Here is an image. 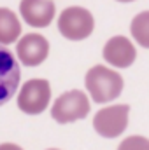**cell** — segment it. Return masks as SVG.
<instances>
[{
  "mask_svg": "<svg viewBox=\"0 0 149 150\" xmlns=\"http://www.w3.org/2000/svg\"><path fill=\"white\" fill-rule=\"evenodd\" d=\"M86 89L95 103H107L116 100L123 91V77L104 65H95L84 79Z\"/></svg>",
  "mask_w": 149,
  "mask_h": 150,
  "instance_id": "1",
  "label": "cell"
},
{
  "mask_svg": "<svg viewBox=\"0 0 149 150\" xmlns=\"http://www.w3.org/2000/svg\"><path fill=\"white\" fill-rule=\"evenodd\" d=\"M95 19L84 7H67L58 18V30L67 40H84L91 35Z\"/></svg>",
  "mask_w": 149,
  "mask_h": 150,
  "instance_id": "2",
  "label": "cell"
},
{
  "mask_svg": "<svg viewBox=\"0 0 149 150\" xmlns=\"http://www.w3.org/2000/svg\"><path fill=\"white\" fill-rule=\"evenodd\" d=\"M88 113H90V100L79 89L63 93L51 108V117L58 124H70L74 120L84 119Z\"/></svg>",
  "mask_w": 149,
  "mask_h": 150,
  "instance_id": "3",
  "label": "cell"
},
{
  "mask_svg": "<svg viewBox=\"0 0 149 150\" xmlns=\"http://www.w3.org/2000/svg\"><path fill=\"white\" fill-rule=\"evenodd\" d=\"M51 100V86L46 79H30L21 86L18 94V107L19 110L28 115L42 113Z\"/></svg>",
  "mask_w": 149,
  "mask_h": 150,
  "instance_id": "4",
  "label": "cell"
},
{
  "mask_svg": "<svg viewBox=\"0 0 149 150\" xmlns=\"http://www.w3.org/2000/svg\"><path fill=\"white\" fill-rule=\"evenodd\" d=\"M128 105H112L102 108L93 117V127L104 138H117L128 126Z\"/></svg>",
  "mask_w": 149,
  "mask_h": 150,
  "instance_id": "5",
  "label": "cell"
},
{
  "mask_svg": "<svg viewBox=\"0 0 149 150\" xmlns=\"http://www.w3.org/2000/svg\"><path fill=\"white\" fill-rule=\"evenodd\" d=\"M21 70L14 54L0 44V107L5 105L19 87Z\"/></svg>",
  "mask_w": 149,
  "mask_h": 150,
  "instance_id": "6",
  "label": "cell"
},
{
  "mask_svg": "<svg viewBox=\"0 0 149 150\" xmlns=\"http://www.w3.org/2000/svg\"><path fill=\"white\" fill-rule=\"evenodd\" d=\"M16 54L25 67H39L49 54V42L39 33H28L18 42Z\"/></svg>",
  "mask_w": 149,
  "mask_h": 150,
  "instance_id": "7",
  "label": "cell"
},
{
  "mask_svg": "<svg viewBox=\"0 0 149 150\" xmlns=\"http://www.w3.org/2000/svg\"><path fill=\"white\" fill-rule=\"evenodd\" d=\"M54 2L53 0H21L19 12L23 21L34 28H46L54 19Z\"/></svg>",
  "mask_w": 149,
  "mask_h": 150,
  "instance_id": "8",
  "label": "cell"
},
{
  "mask_svg": "<svg viewBox=\"0 0 149 150\" xmlns=\"http://www.w3.org/2000/svg\"><path fill=\"white\" fill-rule=\"evenodd\" d=\"M104 59L116 67V68H128L133 65L135 58H137V51L132 44V40L126 37L116 35L107 40V44L104 45V52H102Z\"/></svg>",
  "mask_w": 149,
  "mask_h": 150,
  "instance_id": "9",
  "label": "cell"
},
{
  "mask_svg": "<svg viewBox=\"0 0 149 150\" xmlns=\"http://www.w3.org/2000/svg\"><path fill=\"white\" fill-rule=\"evenodd\" d=\"M21 35V23L18 16L5 7H0V44H12Z\"/></svg>",
  "mask_w": 149,
  "mask_h": 150,
  "instance_id": "10",
  "label": "cell"
},
{
  "mask_svg": "<svg viewBox=\"0 0 149 150\" xmlns=\"http://www.w3.org/2000/svg\"><path fill=\"white\" fill-rule=\"evenodd\" d=\"M130 32H132L133 38H135L142 47L149 49V11L139 12V14L132 19Z\"/></svg>",
  "mask_w": 149,
  "mask_h": 150,
  "instance_id": "11",
  "label": "cell"
},
{
  "mask_svg": "<svg viewBox=\"0 0 149 150\" xmlns=\"http://www.w3.org/2000/svg\"><path fill=\"white\" fill-rule=\"evenodd\" d=\"M119 149H149V142L142 136H130L119 143Z\"/></svg>",
  "mask_w": 149,
  "mask_h": 150,
  "instance_id": "12",
  "label": "cell"
},
{
  "mask_svg": "<svg viewBox=\"0 0 149 150\" xmlns=\"http://www.w3.org/2000/svg\"><path fill=\"white\" fill-rule=\"evenodd\" d=\"M117 2H125L126 4V2H135V0H117Z\"/></svg>",
  "mask_w": 149,
  "mask_h": 150,
  "instance_id": "13",
  "label": "cell"
}]
</instances>
